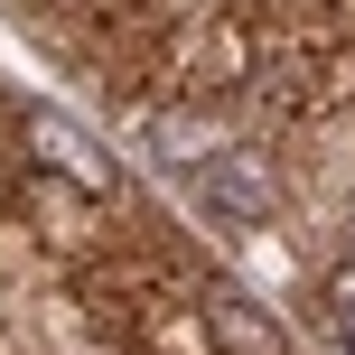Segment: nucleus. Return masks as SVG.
<instances>
[{
	"instance_id": "2",
	"label": "nucleus",
	"mask_w": 355,
	"mask_h": 355,
	"mask_svg": "<svg viewBox=\"0 0 355 355\" xmlns=\"http://www.w3.org/2000/svg\"><path fill=\"white\" fill-rule=\"evenodd\" d=\"M196 196H206V206H225V215H271V178H262L252 150L206 159V168H196Z\"/></svg>"
},
{
	"instance_id": "3",
	"label": "nucleus",
	"mask_w": 355,
	"mask_h": 355,
	"mask_svg": "<svg viewBox=\"0 0 355 355\" xmlns=\"http://www.w3.org/2000/svg\"><path fill=\"white\" fill-rule=\"evenodd\" d=\"M206 327H215V346H225V355H290V337L243 300V290H215V300H206Z\"/></svg>"
},
{
	"instance_id": "4",
	"label": "nucleus",
	"mask_w": 355,
	"mask_h": 355,
	"mask_svg": "<svg viewBox=\"0 0 355 355\" xmlns=\"http://www.w3.org/2000/svg\"><path fill=\"white\" fill-rule=\"evenodd\" d=\"M346 355H355V309H346Z\"/></svg>"
},
{
	"instance_id": "1",
	"label": "nucleus",
	"mask_w": 355,
	"mask_h": 355,
	"mask_svg": "<svg viewBox=\"0 0 355 355\" xmlns=\"http://www.w3.org/2000/svg\"><path fill=\"white\" fill-rule=\"evenodd\" d=\"M28 150H37V159H47V168H66L75 187H94V196H112V159H103V150H94L85 131L66 122V112H28Z\"/></svg>"
}]
</instances>
